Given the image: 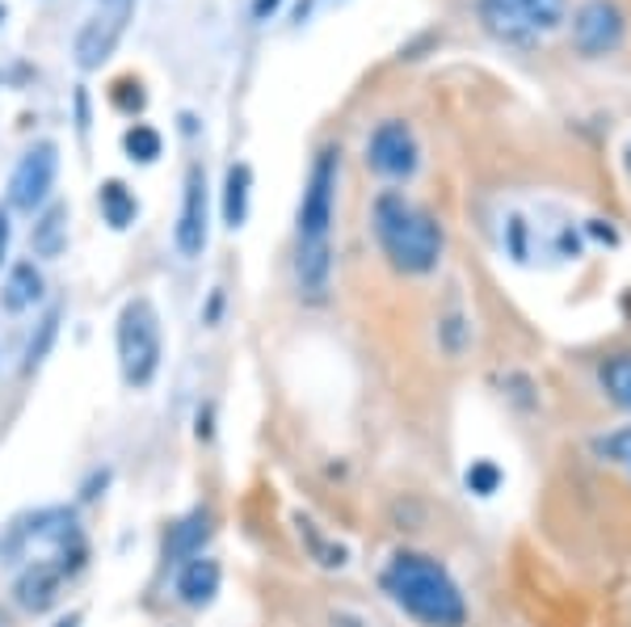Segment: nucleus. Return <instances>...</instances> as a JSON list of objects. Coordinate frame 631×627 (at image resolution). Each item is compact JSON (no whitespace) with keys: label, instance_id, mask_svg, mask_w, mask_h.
Segmentation results:
<instances>
[{"label":"nucleus","instance_id":"32","mask_svg":"<svg viewBox=\"0 0 631 627\" xmlns=\"http://www.w3.org/2000/svg\"><path fill=\"white\" fill-rule=\"evenodd\" d=\"M0 22H4V4H0Z\"/></svg>","mask_w":631,"mask_h":627},{"label":"nucleus","instance_id":"22","mask_svg":"<svg viewBox=\"0 0 631 627\" xmlns=\"http://www.w3.org/2000/svg\"><path fill=\"white\" fill-rule=\"evenodd\" d=\"M300 531H303V539L312 544V556H316L325 569H341V565L350 560V551H346V547L329 544V539H325V535H320V531H316V526H312L307 519H300Z\"/></svg>","mask_w":631,"mask_h":627},{"label":"nucleus","instance_id":"16","mask_svg":"<svg viewBox=\"0 0 631 627\" xmlns=\"http://www.w3.org/2000/svg\"><path fill=\"white\" fill-rule=\"evenodd\" d=\"M38 300H43V274H38V266H34V262H13L4 287H0L4 312H26V307H34Z\"/></svg>","mask_w":631,"mask_h":627},{"label":"nucleus","instance_id":"7","mask_svg":"<svg viewBox=\"0 0 631 627\" xmlns=\"http://www.w3.org/2000/svg\"><path fill=\"white\" fill-rule=\"evenodd\" d=\"M628 38V13L615 0H585L573 13V47L585 59L615 55Z\"/></svg>","mask_w":631,"mask_h":627},{"label":"nucleus","instance_id":"8","mask_svg":"<svg viewBox=\"0 0 631 627\" xmlns=\"http://www.w3.org/2000/svg\"><path fill=\"white\" fill-rule=\"evenodd\" d=\"M136 13V0H102V9L89 18L77 34V68L81 72H97L106 59L114 55V47L122 43L127 22Z\"/></svg>","mask_w":631,"mask_h":627},{"label":"nucleus","instance_id":"30","mask_svg":"<svg viewBox=\"0 0 631 627\" xmlns=\"http://www.w3.org/2000/svg\"><path fill=\"white\" fill-rule=\"evenodd\" d=\"M51 627H81V615H68V619H59V624Z\"/></svg>","mask_w":631,"mask_h":627},{"label":"nucleus","instance_id":"6","mask_svg":"<svg viewBox=\"0 0 631 627\" xmlns=\"http://www.w3.org/2000/svg\"><path fill=\"white\" fill-rule=\"evenodd\" d=\"M56 173H59V148L51 139H38L26 156L13 164V177H9V207L34 216V211L51 198V190H56Z\"/></svg>","mask_w":631,"mask_h":627},{"label":"nucleus","instance_id":"12","mask_svg":"<svg viewBox=\"0 0 631 627\" xmlns=\"http://www.w3.org/2000/svg\"><path fill=\"white\" fill-rule=\"evenodd\" d=\"M220 581H223L220 560H211V556H194V560L182 565V573H177V599L186 602V606H194V611H202V606L215 602Z\"/></svg>","mask_w":631,"mask_h":627},{"label":"nucleus","instance_id":"18","mask_svg":"<svg viewBox=\"0 0 631 627\" xmlns=\"http://www.w3.org/2000/svg\"><path fill=\"white\" fill-rule=\"evenodd\" d=\"M59 321H63V307L59 303H51L47 312H43V321L34 325V333H30L26 341V362H22V371L26 375H34L47 358H51V350H56V337H59Z\"/></svg>","mask_w":631,"mask_h":627},{"label":"nucleus","instance_id":"31","mask_svg":"<svg viewBox=\"0 0 631 627\" xmlns=\"http://www.w3.org/2000/svg\"><path fill=\"white\" fill-rule=\"evenodd\" d=\"M623 169H628V177H631V143L623 148Z\"/></svg>","mask_w":631,"mask_h":627},{"label":"nucleus","instance_id":"21","mask_svg":"<svg viewBox=\"0 0 631 627\" xmlns=\"http://www.w3.org/2000/svg\"><path fill=\"white\" fill-rule=\"evenodd\" d=\"M122 148H127V156L139 164H152L161 152H165V139L156 127H148V123H136V127H127V136H122Z\"/></svg>","mask_w":631,"mask_h":627},{"label":"nucleus","instance_id":"33","mask_svg":"<svg viewBox=\"0 0 631 627\" xmlns=\"http://www.w3.org/2000/svg\"><path fill=\"white\" fill-rule=\"evenodd\" d=\"M628 467H631V464H628Z\"/></svg>","mask_w":631,"mask_h":627},{"label":"nucleus","instance_id":"25","mask_svg":"<svg viewBox=\"0 0 631 627\" xmlns=\"http://www.w3.org/2000/svg\"><path fill=\"white\" fill-rule=\"evenodd\" d=\"M594 451H598L603 460H610V464H631V426H623V430H610L606 438H598V442H594Z\"/></svg>","mask_w":631,"mask_h":627},{"label":"nucleus","instance_id":"11","mask_svg":"<svg viewBox=\"0 0 631 627\" xmlns=\"http://www.w3.org/2000/svg\"><path fill=\"white\" fill-rule=\"evenodd\" d=\"M211 535H215V514L207 506H198L186 519H177L168 526L165 556L168 560H194V556H202V547H207Z\"/></svg>","mask_w":631,"mask_h":627},{"label":"nucleus","instance_id":"29","mask_svg":"<svg viewBox=\"0 0 631 627\" xmlns=\"http://www.w3.org/2000/svg\"><path fill=\"white\" fill-rule=\"evenodd\" d=\"M278 4H282V0H253V18H257V22H261V18H266V13H274Z\"/></svg>","mask_w":631,"mask_h":627},{"label":"nucleus","instance_id":"1","mask_svg":"<svg viewBox=\"0 0 631 627\" xmlns=\"http://www.w3.org/2000/svg\"><path fill=\"white\" fill-rule=\"evenodd\" d=\"M384 594L421 627H464L467 599L459 581L425 551H396L384 569Z\"/></svg>","mask_w":631,"mask_h":627},{"label":"nucleus","instance_id":"20","mask_svg":"<svg viewBox=\"0 0 631 627\" xmlns=\"http://www.w3.org/2000/svg\"><path fill=\"white\" fill-rule=\"evenodd\" d=\"M598 383H603V392L619 409L631 413V355L606 358L603 367H598Z\"/></svg>","mask_w":631,"mask_h":627},{"label":"nucleus","instance_id":"13","mask_svg":"<svg viewBox=\"0 0 631 627\" xmlns=\"http://www.w3.org/2000/svg\"><path fill=\"white\" fill-rule=\"evenodd\" d=\"M59 581H63V569L59 565H47V560H34L26 573L17 577V585H13V599L22 611H34V615H43L51 602L59 599Z\"/></svg>","mask_w":631,"mask_h":627},{"label":"nucleus","instance_id":"15","mask_svg":"<svg viewBox=\"0 0 631 627\" xmlns=\"http://www.w3.org/2000/svg\"><path fill=\"white\" fill-rule=\"evenodd\" d=\"M30 248H34L43 262H56L59 253L68 248V207H63V202L43 207V216L34 219V228H30Z\"/></svg>","mask_w":631,"mask_h":627},{"label":"nucleus","instance_id":"26","mask_svg":"<svg viewBox=\"0 0 631 627\" xmlns=\"http://www.w3.org/2000/svg\"><path fill=\"white\" fill-rule=\"evenodd\" d=\"M143 84L131 81V77H122V81L114 84V106L118 109H127V114H136V109H143Z\"/></svg>","mask_w":631,"mask_h":627},{"label":"nucleus","instance_id":"24","mask_svg":"<svg viewBox=\"0 0 631 627\" xmlns=\"http://www.w3.org/2000/svg\"><path fill=\"white\" fill-rule=\"evenodd\" d=\"M439 341H442V350L451 358H459L467 350V341H471V328H467V321L459 316V312H451L446 321L439 325Z\"/></svg>","mask_w":631,"mask_h":627},{"label":"nucleus","instance_id":"3","mask_svg":"<svg viewBox=\"0 0 631 627\" xmlns=\"http://www.w3.org/2000/svg\"><path fill=\"white\" fill-rule=\"evenodd\" d=\"M114 346H118V367H122V383L127 387H148L161 371V316L152 300L122 303L118 312V328H114Z\"/></svg>","mask_w":631,"mask_h":627},{"label":"nucleus","instance_id":"10","mask_svg":"<svg viewBox=\"0 0 631 627\" xmlns=\"http://www.w3.org/2000/svg\"><path fill=\"white\" fill-rule=\"evenodd\" d=\"M207 216H211V190H207V169L202 164H190L186 169V190H182V216H177V228H173V245L177 253L194 262L202 257L207 248Z\"/></svg>","mask_w":631,"mask_h":627},{"label":"nucleus","instance_id":"19","mask_svg":"<svg viewBox=\"0 0 631 627\" xmlns=\"http://www.w3.org/2000/svg\"><path fill=\"white\" fill-rule=\"evenodd\" d=\"M97 207H102V219L110 223L114 232L131 228V223H136V216H139L136 194L127 190L122 182H102V190H97Z\"/></svg>","mask_w":631,"mask_h":627},{"label":"nucleus","instance_id":"23","mask_svg":"<svg viewBox=\"0 0 631 627\" xmlns=\"http://www.w3.org/2000/svg\"><path fill=\"white\" fill-rule=\"evenodd\" d=\"M464 485L467 492H476V497H493L501 489V467L493 460H471V467L464 472Z\"/></svg>","mask_w":631,"mask_h":627},{"label":"nucleus","instance_id":"27","mask_svg":"<svg viewBox=\"0 0 631 627\" xmlns=\"http://www.w3.org/2000/svg\"><path fill=\"white\" fill-rule=\"evenodd\" d=\"M510 253H514V262H526V223L518 216L510 219Z\"/></svg>","mask_w":631,"mask_h":627},{"label":"nucleus","instance_id":"17","mask_svg":"<svg viewBox=\"0 0 631 627\" xmlns=\"http://www.w3.org/2000/svg\"><path fill=\"white\" fill-rule=\"evenodd\" d=\"M248 190H253V169L248 164H232L223 177V223L236 232L248 219Z\"/></svg>","mask_w":631,"mask_h":627},{"label":"nucleus","instance_id":"9","mask_svg":"<svg viewBox=\"0 0 631 627\" xmlns=\"http://www.w3.org/2000/svg\"><path fill=\"white\" fill-rule=\"evenodd\" d=\"M366 164L379 173V177H392V182H405L417 173L421 164V148H417V136L405 118H387L379 123L371 139H366Z\"/></svg>","mask_w":631,"mask_h":627},{"label":"nucleus","instance_id":"5","mask_svg":"<svg viewBox=\"0 0 631 627\" xmlns=\"http://www.w3.org/2000/svg\"><path fill=\"white\" fill-rule=\"evenodd\" d=\"M564 0H480V22L505 43H526L564 26Z\"/></svg>","mask_w":631,"mask_h":627},{"label":"nucleus","instance_id":"28","mask_svg":"<svg viewBox=\"0 0 631 627\" xmlns=\"http://www.w3.org/2000/svg\"><path fill=\"white\" fill-rule=\"evenodd\" d=\"M4 257H9V216L0 211V266H4Z\"/></svg>","mask_w":631,"mask_h":627},{"label":"nucleus","instance_id":"2","mask_svg":"<svg viewBox=\"0 0 631 627\" xmlns=\"http://www.w3.org/2000/svg\"><path fill=\"white\" fill-rule=\"evenodd\" d=\"M371 223H375V241L392 262V270L412 274V278L439 270L446 236H442V223L425 207L409 202L405 194L384 190L375 198Z\"/></svg>","mask_w":631,"mask_h":627},{"label":"nucleus","instance_id":"14","mask_svg":"<svg viewBox=\"0 0 631 627\" xmlns=\"http://www.w3.org/2000/svg\"><path fill=\"white\" fill-rule=\"evenodd\" d=\"M295 278L312 303H325L332 287V245H300L295 253Z\"/></svg>","mask_w":631,"mask_h":627},{"label":"nucleus","instance_id":"4","mask_svg":"<svg viewBox=\"0 0 631 627\" xmlns=\"http://www.w3.org/2000/svg\"><path fill=\"white\" fill-rule=\"evenodd\" d=\"M337 177H341V148H320L307 169L300 198V245H329L332 216H337Z\"/></svg>","mask_w":631,"mask_h":627}]
</instances>
